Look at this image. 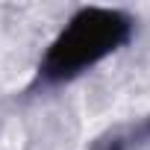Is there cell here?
Instances as JSON below:
<instances>
[{"instance_id": "1", "label": "cell", "mask_w": 150, "mask_h": 150, "mask_svg": "<svg viewBox=\"0 0 150 150\" xmlns=\"http://www.w3.org/2000/svg\"><path fill=\"white\" fill-rule=\"evenodd\" d=\"M132 33L135 21L124 9L86 6L74 12L44 50L35 68L33 88H59L65 83H74L86 71L100 65L106 56L127 47Z\"/></svg>"}, {"instance_id": "2", "label": "cell", "mask_w": 150, "mask_h": 150, "mask_svg": "<svg viewBox=\"0 0 150 150\" xmlns=\"http://www.w3.org/2000/svg\"><path fill=\"white\" fill-rule=\"evenodd\" d=\"M147 147H150V115L106 129L86 150H147Z\"/></svg>"}]
</instances>
